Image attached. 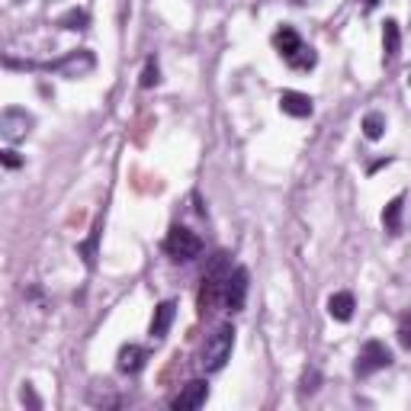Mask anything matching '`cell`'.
Masks as SVG:
<instances>
[{"instance_id": "obj_22", "label": "cell", "mask_w": 411, "mask_h": 411, "mask_svg": "<svg viewBox=\"0 0 411 411\" xmlns=\"http://www.w3.org/2000/svg\"><path fill=\"white\" fill-rule=\"evenodd\" d=\"M3 164H7V168H19V164H23V158H19L13 148H7V152H3Z\"/></svg>"}, {"instance_id": "obj_17", "label": "cell", "mask_w": 411, "mask_h": 411, "mask_svg": "<svg viewBox=\"0 0 411 411\" xmlns=\"http://www.w3.org/2000/svg\"><path fill=\"white\" fill-rule=\"evenodd\" d=\"M97 238H100V225L93 228V235L87 238V241L81 244V248H77V254L84 257V264H87V267H90V270L97 267Z\"/></svg>"}, {"instance_id": "obj_11", "label": "cell", "mask_w": 411, "mask_h": 411, "mask_svg": "<svg viewBox=\"0 0 411 411\" xmlns=\"http://www.w3.org/2000/svg\"><path fill=\"white\" fill-rule=\"evenodd\" d=\"M280 109H283L286 116H296V119H305L312 116V97H305V93L299 90H283L280 93Z\"/></svg>"}, {"instance_id": "obj_12", "label": "cell", "mask_w": 411, "mask_h": 411, "mask_svg": "<svg viewBox=\"0 0 411 411\" xmlns=\"http://www.w3.org/2000/svg\"><path fill=\"white\" fill-rule=\"evenodd\" d=\"M398 49H402V33H398V23L395 19H386L382 23V61L392 65L398 58Z\"/></svg>"}, {"instance_id": "obj_2", "label": "cell", "mask_w": 411, "mask_h": 411, "mask_svg": "<svg viewBox=\"0 0 411 411\" xmlns=\"http://www.w3.org/2000/svg\"><path fill=\"white\" fill-rule=\"evenodd\" d=\"M273 45H277V51L283 55L286 65L299 67V71H309V67H315V61H319L315 49L303 42V35L296 33L293 26H280L277 33H273Z\"/></svg>"}, {"instance_id": "obj_15", "label": "cell", "mask_w": 411, "mask_h": 411, "mask_svg": "<svg viewBox=\"0 0 411 411\" xmlns=\"http://www.w3.org/2000/svg\"><path fill=\"white\" fill-rule=\"evenodd\" d=\"M402 212H405V196L389 200V206L382 209V228L389 235H402Z\"/></svg>"}, {"instance_id": "obj_20", "label": "cell", "mask_w": 411, "mask_h": 411, "mask_svg": "<svg viewBox=\"0 0 411 411\" xmlns=\"http://www.w3.org/2000/svg\"><path fill=\"white\" fill-rule=\"evenodd\" d=\"M319 369H305V376H303V386H299V392L303 395H312L315 389H319Z\"/></svg>"}, {"instance_id": "obj_9", "label": "cell", "mask_w": 411, "mask_h": 411, "mask_svg": "<svg viewBox=\"0 0 411 411\" xmlns=\"http://www.w3.org/2000/svg\"><path fill=\"white\" fill-rule=\"evenodd\" d=\"M206 398H209V382H206V379H190V382L170 398V408L193 411V408H200V405H206Z\"/></svg>"}, {"instance_id": "obj_6", "label": "cell", "mask_w": 411, "mask_h": 411, "mask_svg": "<svg viewBox=\"0 0 411 411\" xmlns=\"http://www.w3.org/2000/svg\"><path fill=\"white\" fill-rule=\"evenodd\" d=\"M93 65H97L93 51L77 49V51H67L65 58L51 61V65H45V67L55 71V74H65V77H84V74H90V71H93Z\"/></svg>"}, {"instance_id": "obj_18", "label": "cell", "mask_w": 411, "mask_h": 411, "mask_svg": "<svg viewBox=\"0 0 411 411\" xmlns=\"http://www.w3.org/2000/svg\"><path fill=\"white\" fill-rule=\"evenodd\" d=\"M87 23H90V17H87V10H71V13H65V17L58 19V26H65V29H74V33L87 29Z\"/></svg>"}, {"instance_id": "obj_16", "label": "cell", "mask_w": 411, "mask_h": 411, "mask_svg": "<svg viewBox=\"0 0 411 411\" xmlns=\"http://www.w3.org/2000/svg\"><path fill=\"white\" fill-rule=\"evenodd\" d=\"M386 132V116L382 113H366L363 116V135H366L369 142H379Z\"/></svg>"}, {"instance_id": "obj_21", "label": "cell", "mask_w": 411, "mask_h": 411, "mask_svg": "<svg viewBox=\"0 0 411 411\" xmlns=\"http://www.w3.org/2000/svg\"><path fill=\"white\" fill-rule=\"evenodd\" d=\"M398 344L411 350V321H402V328H398Z\"/></svg>"}, {"instance_id": "obj_7", "label": "cell", "mask_w": 411, "mask_h": 411, "mask_svg": "<svg viewBox=\"0 0 411 411\" xmlns=\"http://www.w3.org/2000/svg\"><path fill=\"white\" fill-rule=\"evenodd\" d=\"M248 280H251L248 267H235L232 273H228V280H225V293H222V305H225L228 312H241V309H244V296H248Z\"/></svg>"}, {"instance_id": "obj_3", "label": "cell", "mask_w": 411, "mask_h": 411, "mask_svg": "<svg viewBox=\"0 0 411 411\" xmlns=\"http://www.w3.org/2000/svg\"><path fill=\"white\" fill-rule=\"evenodd\" d=\"M232 347H235V325L225 321V325H218L216 331L206 337L200 366L206 369V373H218V369L228 363V357H232Z\"/></svg>"}, {"instance_id": "obj_8", "label": "cell", "mask_w": 411, "mask_h": 411, "mask_svg": "<svg viewBox=\"0 0 411 411\" xmlns=\"http://www.w3.org/2000/svg\"><path fill=\"white\" fill-rule=\"evenodd\" d=\"M29 126H33V116H29L26 109L7 106L3 113H0V132H3L7 142H19V138H26V135H29Z\"/></svg>"}, {"instance_id": "obj_10", "label": "cell", "mask_w": 411, "mask_h": 411, "mask_svg": "<svg viewBox=\"0 0 411 411\" xmlns=\"http://www.w3.org/2000/svg\"><path fill=\"white\" fill-rule=\"evenodd\" d=\"M174 315H177V303H161L158 309H154L152 315V328H148V335H152V341H164L170 331V325H174Z\"/></svg>"}, {"instance_id": "obj_5", "label": "cell", "mask_w": 411, "mask_h": 411, "mask_svg": "<svg viewBox=\"0 0 411 411\" xmlns=\"http://www.w3.org/2000/svg\"><path fill=\"white\" fill-rule=\"evenodd\" d=\"M392 366V350H389L382 341H366L357 353V363H353V373L357 376H373L379 369Z\"/></svg>"}, {"instance_id": "obj_13", "label": "cell", "mask_w": 411, "mask_h": 411, "mask_svg": "<svg viewBox=\"0 0 411 411\" xmlns=\"http://www.w3.org/2000/svg\"><path fill=\"white\" fill-rule=\"evenodd\" d=\"M145 360H148V350L138 344H126L122 350H119V373H138V369L145 366Z\"/></svg>"}, {"instance_id": "obj_19", "label": "cell", "mask_w": 411, "mask_h": 411, "mask_svg": "<svg viewBox=\"0 0 411 411\" xmlns=\"http://www.w3.org/2000/svg\"><path fill=\"white\" fill-rule=\"evenodd\" d=\"M161 81V71H158V61L154 58H148V65H145V71H142V81H138V84L145 87V90H152L154 84H158Z\"/></svg>"}, {"instance_id": "obj_4", "label": "cell", "mask_w": 411, "mask_h": 411, "mask_svg": "<svg viewBox=\"0 0 411 411\" xmlns=\"http://www.w3.org/2000/svg\"><path fill=\"white\" fill-rule=\"evenodd\" d=\"M164 251L170 254V260L190 264V260H196L202 254V238L196 232H190L186 225H174L168 232V238H164Z\"/></svg>"}, {"instance_id": "obj_1", "label": "cell", "mask_w": 411, "mask_h": 411, "mask_svg": "<svg viewBox=\"0 0 411 411\" xmlns=\"http://www.w3.org/2000/svg\"><path fill=\"white\" fill-rule=\"evenodd\" d=\"M228 273H232V267H228V254L218 251L216 257L209 260L206 273H202V286H200V296H196V312H200V319H209L212 312H216V305L222 303Z\"/></svg>"}, {"instance_id": "obj_14", "label": "cell", "mask_w": 411, "mask_h": 411, "mask_svg": "<svg viewBox=\"0 0 411 411\" xmlns=\"http://www.w3.org/2000/svg\"><path fill=\"white\" fill-rule=\"evenodd\" d=\"M353 309H357L353 293H335L331 299H328V315H331L335 321H350L353 319Z\"/></svg>"}]
</instances>
